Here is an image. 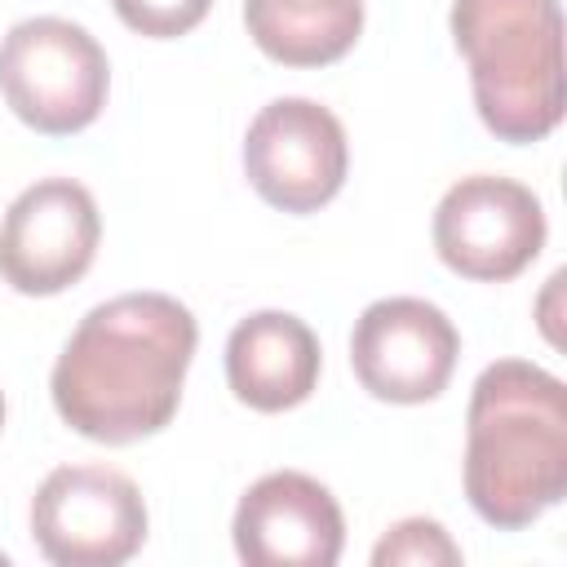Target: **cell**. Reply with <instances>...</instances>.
Returning a JSON list of instances; mask_svg holds the SVG:
<instances>
[{
	"label": "cell",
	"instance_id": "1",
	"mask_svg": "<svg viewBox=\"0 0 567 567\" xmlns=\"http://www.w3.org/2000/svg\"><path fill=\"white\" fill-rule=\"evenodd\" d=\"M195 346L199 323L177 297H111L66 337L49 377L53 408L75 434L106 447L151 439L177 416Z\"/></svg>",
	"mask_w": 567,
	"mask_h": 567
},
{
	"label": "cell",
	"instance_id": "8",
	"mask_svg": "<svg viewBox=\"0 0 567 567\" xmlns=\"http://www.w3.org/2000/svg\"><path fill=\"white\" fill-rule=\"evenodd\" d=\"M102 217L89 186L71 177L31 182L0 221V279L22 297H58L97 257Z\"/></svg>",
	"mask_w": 567,
	"mask_h": 567
},
{
	"label": "cell",
	"instance_id": "2",
	"mask_svg": "<svg viewBox=\"0 0 567 567\" xmlns=\"http://www.w3.org/2000/svg\"><path fill=\"white\" fill-rule=\"evenodd\" d=\"M465 496L496 532H523L567 496V390L527 359L478 372L465 412Z\"/></svg>",
	"mask_w": 567,
	"mask_h": 567
},
{
	"label": "cell",
	"instance_id": "10",
	"mask_svg": "<svg viewBox=\"0 0 567 567\" xmlns=\"http://www.w3.org/2000/svg\"><path fill=\"white\" fill-rule=\"evenodd\" d=\"M230 536L248 567H332L346 545V518L319 478L275 470L239 496Z\"/></svg>",
	"mask_w": 567,
	"mask_h": 567
},
{
	"label": "cell",
	"instance_id": "14",
	"mask_svg": "<svg viewBox=\"0 0 567 567\" xmlns=\"http://www.w3.org/2000/svg\"><path fill=\"white\" fill-rule=\"evenodd\" d=\"M120 22L146 40H177L186 31H195L213 0H111Z\"/></svg>",
	"mask_w": 567,
	"mask_h": 567
},
{
	"label": "cell",
	"instance_id": "9",
	"mask_svg": "<svg viewBox=\"0 0 567 567\" xmlns=\"http://www.w3.org/2000/svg\"><path fill=\"white\" fill-rule=\"evenodd\" d=\"M461 354L456 323L425 297H381L350 332V368L381 403H430L447 390Z\"/></svg>",
	"mask_w": 567,
	"mask_h": 567
},
{
	"label": "cell",
	"instance_id": "15",
	"mask_svg": "<svg viewBox=\"0 0 567 567\" xmlns=\"http://www.w3.org/2000/svg\"><path fill=\"white\" fill-rule=\"evenodd\" d=\"M0 425H4V394H0Z\"/></svg>",
	"mask_w": 567,
	"mask_h": 567
},
{
	"label": "cell",
	"instance_id": "11",
	"mask_svg": "<svg viewBox=\"0 0 567 567\" xmlns=\"http://www.w3.org/2000/svg\"><path fill=\"white\" fill-rule=\"evenodd\" d=\"M323 350L306 319L288 310H257L226 337L230 394L252 412H288L319 385Z\"/></svg>",
	"mask_w": 567,
	"mask_h": 567
},
{
	"label": "cell",
	"instance_id": "4",
	"mask_svg": "<svg viewBox=\"0 0 567 567\" xmlns=\"http://www.w3.org/2000/svg\"><path fill=\"white\" fill-rule=\"evenodd\" d=\"M111 89L106 49L71 18H22L0 40L4 106L35 133L66 137L89 128Z\"/></svg>",
	"mask_w": 567,
	"mask_h": 567
},
{
	"label": "cell",
	"instance_id": "12",
	"mask_svg": "<svg viewBox=\"0 0 567 567\" xmlns=\"http://www.w3.org/2000/svg\"><path fill=\"white\" fill-rule=\"evenodd\" d=\"M252 44L284 66H328L363 31V0H244Z\"/></svg>",
	"mask_w": 567,
	"mask_h": 567
},
{
	"label": "cell",
	"instance_id": "13",
	"mask_svg": "<svg viewBox=\"0 0 567 567\" xmlns=\"http://www.w3.org/2000/svg\"><path fill=\"white\" fill-rule=\"evenodd\" d=\"M377 567H456L461 545L434 518H399L372 549Z\"/></svg>",
	"mask_w": 567,
	"mask_h": 567
},
{
	"label": "cell",
	"instance_id": "3",
	"mask_svg": "<svg viewBox=\"0 0 567 567\" xmlns=\"http://www.w3.org/2000/svg\"><path fill=\"white\" fill-rule=\"evenodd\" d=\"M447 22L478 120L514 146L549 137L567 106L558 0H452Z\"/></svg>",
	"mask_w": 567,
	"mask_h": 567
},
{
	"label": "cell",
	"instance_id": "6",
	"mask_svg": "<svg viewBox=\"0 0 567 567\" xmlns=\"http://www.w3.org/2000/svg\"><path fill=\"white\" fill-rule=\"evenodd\" d=\"M549 221L532 186L496 173L461 177L434 208V252L447 270L474 284L523 275L545 248Z\"/></svg>",
	"mask_w": 567,
	"mask_h": 567
},
{
	"label": "cell",
	"instance_id": "5",
	"mask_svg": "<svg viewBox=\"0 0 567 567\" xmlns=\"http://www.w3.org/2000/svg\"><path fill=\"white\" fill-rule=\"evenodd\" d=\"M31 536L58 567H120L146 540V501L111 465H58L31 496Z\"/></svg>",
	"mask_w": 567,
	"mask_h": 567
},
{
	"label": "cell",
	"instance_id": "7",
	"mask_svg": "<svg viewBox=\"0 0 567 567\" xmlns=\"http://www.w3.org/2000/svg\"><path fill=\"white\" fill-rule=\"evenodd\" d=\"M346 128L310 97L266 102L244 133V173L252 190L279 213H319L346 186Z\"/></svg>",
	"mask_w": 567,
	"mask_h": 567
}]
</instances>
